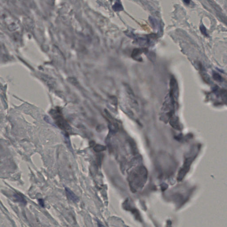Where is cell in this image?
Segmentation results:
<instances>
[{"instance_id":"obj_5","label":"cell","mask_w":227,"mask_h":227,"mask_svg":"<svg viewBox=\"0 0 227 227\" xmlns=\"http://www.w3.org/2000/svg\"><path fill=\"white\" fill-rule=\"evenodd\" d=\"M200 30H201V32L202 33L203 35H204L205 36H206V37L208 36V34H207V33L206 29L205 28V27L203 25H201V26H200Z\"/></svg>"},{"instance_id":"obj_6","label":"cell","mask_w":227,"mask_h":227,"mask_svg":"<svg viewBox=\"0 0 227 227\" xmlns=\"http://www.w3.org/2000/svg\"><path fill=\"white\" fill-rule=\"evenodd\" d=\"M39 203L40 205L42 207H45V202H44V200L42 199H39Z\"/></svg>"},{"instance_id":"obj_1","label":"cell","mask_w":227,"mask_h":227,"mask_svg":"<svg viewBox=\"0 0 227 227\" xmlns=\"http://www.w3.org/2000/svg\"><path fill=\"white\" fill-rule=\"evenodd\" d=\"M66 193L68 198L74 202H77L79 201L78 196L67 187L65 188Z\"/></svg>"},{"instance_id":"obj_4","label":"cell","mask_w":227,"mask_h":227,"mask_svg":"<svg viewBox=\"0 0 227 227\" xmlns=\"http://www.w3.org/2000/svg\"><path fill=\"white\" fill-rule=\"evenodd\" d=\"M113 8L115 11H119L122 10L123 8H122V5L119 3H116L113 6Z\"/></svg>"},{"instance_id":"obj_2","label":"cell","mask_w":227,"mask_h":227,"mask_svg":"<svg viewBox=\"0 0 227 227\" xmlns=\"http://www.w3.org/2000/svg\"><path fill=\"white\" fill-rule=\"evenodd\" d=\"M14 197L17 201L19 202L22 203L24 204H26V201L25 200V198L22 196V195L19 193H16L14 195Z\"/></svg>"},{"instance_id":"obj_3","label":"cell","mask_w":227,"mask_h":227,"mask_svg":"<svg viewBox=\"0 0 227 227\" xmlns=\"http://www.w3.org/2000/svg\"><path fill=\"white\" fill-rule=\"evenodd\" d=\"M105 149V147L104 146H103L102 145H95L94 148V151L95 152H97L104 150V149Z\"/></svg>"},{"instance_id":"obj_7","label":"cell","mask_w":227,"mask_h":227,"mask_svg":"<svg viewBox=\"0 0 227 227\" xmlns=\"http://www.w3.org/2000/svg\"><path fill=\"white\" fill-rule=\"evenodd\" d=\"M183 1L184 3L187 5L189 4V3H190V0H183Z\"/></svg>"}]
</instances>
